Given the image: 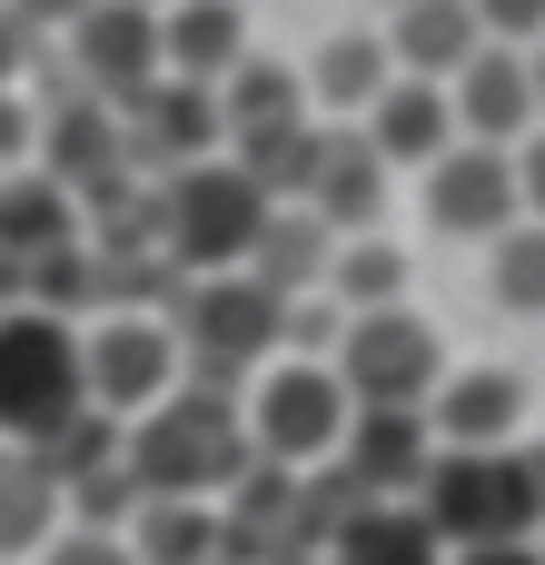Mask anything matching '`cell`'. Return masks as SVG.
<instances>
[{"mask_svg": "<svg viewBox=\"0 0 545 565\" xmlns=\"http://www.w3.org/2000/svg\"><path fill=\"white\" fill-rule=\"evenodd\" d=\"M228 397H238V387L189 377L169 407H149L139 427H119V467H129L139 507H149V497L199 507L209 487H248V477H258V437H248V417H238Z\"/></svg>", "mask_w": 545, "mask_h": 565, "instance_id": "1", "label": "cell"}, {"mask_svg": "<svg viewBox=\"0 0 545 565\" xmlns=\"http://www.w3.org/2000/svg\"><path fill=\"white\" fill-rule=\"evenodd\" d=\"M89 407V338L60 308H0V447H70Z\"/></svg>", "mask_w": 545, "mask_h": 565, "instance_id": "2", "label": "cell"}, {"mask_svg": "<svg viewBox=\"0 0 545 565\" xmlns=\"http://www.w3.org/2000/svg\"><path fill=\"white\" fill-rule=\"evenodd\" d=\"M268 228H278V199H268V179H258L248 159H209V169H189V179L159 189V248H169L189 278H238V268H258Z\"/></svg>", "mask_w": 545, "mask_h": 565, "instance_id": "3", "label": "cell"}, {"mask_svg": "<svg viewBox=\"0 0 545 565\" xmlns=\"http://www.w3.org/2000/svg\"><path fill=\"white\" fill-rule=\"evenodd\" d=\"M248 437H258V467H278V477H308V467L348 457L357 397H348L338 358H278L248 387Z\"/></svg>", "mask_w": 545, "mask_h": 565, "instance_id": "4", "label": "cell"}, {"mask_svg": "<svg viewBox=\"0 0 545 565\" xmlns=\"http://www.w3.org/2000/svg\"><path fill=\"white\" fill-rule=\"evenodd\" d=\"M427 526L447 536V556H506V546H526L545 526L536 487H526V457L506 447V457H437V477H427Z\"/></svg>", "mask_w": 545, "mask_h": 565, "instance_id": "5", "label": "cell"}, {"mask_svg": "<svg viewBox=\"0 0 545 565\" xmlns=\"http://www.w3.org/2000/svg\"><path fill=\"white\" fill-rule=\"evenodd\" d=\"M278 338H288V298H278V288H258L248 268H238V278H189V298H179V348H189V367H199L209 387H238Z\"/></svg>", "mask_w": 545, "mask_h": 565, "instance_id": "6", "label": "cell"}, {"mask_svg": "<svg viewBox=\"0 0 545 565\" xmlns=\"http://www.w3.org/2000/svg\"><path fill=\"white\" fill-rule=\"evenodd\" d=\"M338 377H348L357 407H407V417H427L437 387H447V348H437V328H427L417 308H367V318H348Z\"/></svg>", "mask_w": 545, "mask_h": 565, "instance_id": "7", "label": "cell"}, {"mask_svg": "<svg viewBox=\"0 0 545 565\" xmlns=\"http://www.w3.org/2000/svg\"><path fill=\"white\" fill-rule=\"evenodd\" d=\"M189 348H179V318H139V308H119V318H99L89 328V407H109L119 427H139L149 407H169L189 377Z\"/></svg>", "mask_w": 545, "mask_h": 565, "instance_id": "8", "label": "cell"}, {"mask_svg": "<svg viewBox=\"0 0 545 565\" xmlns=\"http://www.w3.org/2000/svg\"><path fill=\"white\" fill-rule=\"evenodd\" d=\"M70 79H79V99L139 109V99L169 79V20L139 10V0H99V10L70 30Z\"/></svg>", "mask_w": 545, "mask_h": 565, "instance_id": "9", "label": "cell"}, {"mask_svg": "<svg viewBox=\"0 0 545 565\" xmlns=\"http://www.w3.org/2000/svg\"><path fill=\"white\" fill-rule=\"evenodd\" d=\"M427 218L447 228V238H516L526 228V179H516V149H447L437 169H427Z\"/></svg>", "mask_w": 545, "mask_h": 565, "instance_id": "10", "label": "cell"}, {"mask_svg": "<svg viewBox=\"0 0 545 565\" xmlns=\"http://www.w3.org/2000/svg\"><path fill=\"white\" fill-rule=\"evenodd\" d=\"M129 119V159H149L159 169V189L169 179H189V169H209V149L228 139V109H218V89H199V79H159L139 109H119Z\"/></svg>", "mask_w": 545, "mask_h": 565, "instance_id": "11", "label": "cell"}, {"mask_svg": "<svg viewBox=\"0 0 545 565\" xmlns=\"http://www.w3.org/2000/svg\"><path fill=\"white\" fill-rule=\"evenodd\" d=\"M437 427L427 417H407V407H357V437H348V487L367 497V507H387V497H427V477H437Z\"/></svg>", "mask_w": 545, "mask_h": 565, "instance_id": "12", "label": "cell"}, {"mask_svg": "<svg viewBox=\"0 0 545 565\" xmlns=\"http://www.w3.org/2000/svg\"><path fill=\"white\" fill-rule=\"evenodd\" d=\"M457 129H467L477 149H526V139L545 129V109H536V60L487 40V50L457 70Z\"/></svg>", "mask_w": 545, "mask_h": 565, "instance_id": "13", "label": "cell"}, {"mask_svg": "<svg viewBox=\"0 0 545 565\" xmlns=\"http://www.w3.org/2000/svg\"><path fill=\"white\" fill-rule=\"evenodd\" d=\"M427 427H437V447H447V457H506V447H516V427H526V387H516L506 367H467V377H447V387H437Z\"/></svg>", "mask_w": 545, "mask_h": 565, "instance_id": "14", "label": "cell"}, {"mask_svg": "<svg viewBox=\"0 0 545 565\" xmlns=\"http://www.w3.org/2000/svg\"><path fill=\"white\" fill-rule=\"evenodd\" d=\"M357 129L377 139L387 169H437L447 149H467V129H457V89H437V79H397Z\"/></svg>", "mask_w": 545, "mask_h": 565, "instance_id": "15", "label": "cell"}, {"mask_svg": "<svg viewBox=\"0 0 545 565\" xmlns=\"http://www.w3.org/2000/svg\"><path fill=\"white\" fill-rule=\"evenodd\" d=\"M79 248V199L50 169H10L0 179V268H50Z\"/></svg>", "mask_w": 545, "mask_h": 565, "instance_id": "16", "label": "cell"}, {"mask_svg": "<svg viewBox=\"0 0 545 565\" xmlns=\"http://www.w3.org/2000/svg\"><path fill=\"white\" fill-rule=\"evenodd\" d=\"M387 50H397V79L457 89V70L487 50V20H477V0H417V10L387 20Z\"/></svg>", "mask_w": 545, "mask_h": 565, "instance_id": "17", "label": "cell"}, {"mask_svg": "<svg viewBox=\"0 0 545 565\" xmlns=\"http://www.w3.org/2000/svg\"><path fill=\"white\" fill-rule=\"evenodd\" d=\"M60 507H70V487H60V467L40 457V447H0V556H50L60 536Z\"/></svg>", "mask_w": 545, "mask_h": 565, "instance_id": "18", "label": "cell"}, {"mask_svg": "<svg viewBox=\"0 0 545 565\" xmlns=\"http://www.w3.org/2000/svg\"><path fill=\"white\" fill-rule=\"evenodd\" d=\"M238 70H248V20H238V0H179V10H169V79L228 89Z\"/></svg>", "mask_w": 545, "mask_h": 565, "instance_id": "19", "label": "cell"}, {"mask_svg": "<svg viewBox=\"0 0 545 565\" xmlns=\"http://www.w3.org/2000/svg\"><path fill=\"white\" fill-rule=\"evenodd\" d=\"M387 89H397V50H387V30H338V40H318V60H308V99L367 119Z\"/></svg>", "mask_w": 545, "mask_h": 565, "instance_id": "20", "label": "cell"}, {"mask_svg": "<svg viewBox=\"0 0 545 565\" xmlns=\"http://www.w3.org/2000/svg\"><path fill=\"white\" fill-rule=\"evenodd\" d=\"M338 238H377V209H387V159H377V139L367 129H338L328 139V179H318V199H308Z\"/></svg>", "mask_w": 545, "mask_h": 565, "instance_id": "21", "label": "cell"}, {"mask_svg": "<svg viewBox=\"0 0 545 565\" xmlns=\"http://www.w3.org/2000/svg\"><path fill=\"white\" fill-rule=\"evenodd\" d=\"M328 565H447V536L427 526V507H348Z\"/></svg>", "mask_w": 545, "mask_h": 565, "instance_id": "22", "label": "cell"}, {"mask_svg": "<svg viewBox=\"0 0 545 565\" xmlns=\"http://www.w3.org/2000/svg\"><path fill=\"white\" fill-rule=\"evenodd\" d=\"M218 109H228V139H238V149H258V139L308 129V79H298V70H278V60H248V70L218 89Z\"/></svg>", "mask_w": 545, "mask_h": 565, "instance_id": "23", "label": "cell"}, {"mask_svg": "<svg viewBox=\"0 0 545 565\" xmlns=\"http://www.w3.org/2000/svg\"><path fill=\"white\" fill-rule=\"evenodd\" d=\"M338 248H348V238H338L318 209H278V228H268V248H258L248 278L278 288V298L298 308V288H328V278H338Z\"/></svg>", "mask_w": 545, "mask_h": 565, "instance_id": "24", "label": "cell"}, {"mask_svg": "<svg viewBox=\"0 0 545 565\" xmlns=\"http://www.w3.org/2000/svg\"><path fill=\"white\" fill-rule=\"evenodd\" d=\"M328 298H338L348 318H367V308H407V258H397V238H348Z\"/></svg>", "mask_w": 545, "mask_h": 565, "instance_id": "25", "label": "cell"}, {"mask_svg": "<svg viewBox=\"0 0 545 565\" xmlns=\"http://www.w3.org/2000/svg\"><path fill=\"white\" fill-rule=\"evenodd\" d=\"M496 298L516 318H545V228L526 218L516 238H496Z\"/></svg>", "mask_w": 545, "mask_h": 565, "instance_id": "26", "label": "cell"}, {"mask_svg": "<svg viewBox=\"0 0 545 565\" xmlns=\"http://www.w3.org/2000/svg\"><path fill=\"white\" fill-rule=\"evenodd\" d=\"M496 50H545V0H477Z\"/></svg>", "mask_w": 545, "mask_h": 565, "instance_id": "27", "label": "cell"}, {"mask_svg": "<svg viewBox=\"0 0 545 565\" xmlns=\"http://www.w3.org/2000/svg\"><path fill=\"white\" fill-rule=\"evenodd\" d=\"M30 159H40V119L0 89V179H10V169H30Z\"/></svg>", "mask_w": 545, "mask_h": 565, "instance_id": "28", "label": "cell"}, {"mask_svg": "<svg viewBox=\"0 0 545 565\" xmlns=\"http://www.w3.org/2000/svg\"><path fill=\"white\" fill-rule=\"evenodd\" d=\"M30 40H40V20H30V10H10V0H0V89H10V79H20V70H30Z\"/></svg>", "mask_w": 545, "mask_h": 565, "instance_id": "29", "label": "cell"}, {"mask_svg": "<svg viewBox=\"0 0 545 565\" xmlns=\"http://www.w3.org/2000/svg\"><path fill=\"white\" fill-rule=\"evenodd\" d=\"M40 565H139V556H129L119 536H79V526H70V536H60V546H50Z\"/></svg>", "mask_w": 545, "mask_h": 565, "instance_id": "30", "label": "cell"}, {"mask_svg": "<svg viewBox=\"0 0 545 565\" xmlns=\"http://www.w3.org/2000/svg\"><path fill=\"white\" fill-rule=\"evenodd\" d=\"M516 179H526V218L545 228V129L526 139V149H516Z\"/></svg>", "mask_w": 545, "mask_h": 565, "instance_id": "31", "label": "cell"}, {"mask_svg": "<svg viewBox=\"0 0 545 565\" xmlns=\"http://www.w3.org/2000/svg\"><path fill=\"white\" fill-rule=\"evenodd\" d=\"M10 10H30V20H40V30H79V20H89V10H99V0H10Z\"/></svg>", "mask_w": 545, "mask_h": 565, "instance_id": "32", "label": "cell"}, {"mask_svg": "<svg viewBox=\"0 0 545 565\" xmlns=\"http://www.w3.org/2000/svg\"><path fill=\"white\" fill-rule=\"evenodd\" d=\"M516 457H526V487H536V507H545V437H526Z\"/></svg>", "mask_w": 545, "mask_h": 565, "instance_id": "33", "label": "cell"}, {"mask_svg": "<svg viewBox=\"0 0 545 565\" xmlns=\"http://www.w3.org/2000/svg\"><path fill=\"white\" fill-rule=\"evenodd\" d=\"M457 565H545V546H506V556H457Z\"/></svg>", "mask_w": 545, "mask_h": 565, "instance_id": "34", "label": "cell"}, {"mask_svg": "<svg viewBox=\"0 0 545 565\" xmlns=\"http://www.w3.org/2000/svg\"><path fill=\"white\" fill-rule=\"evenodd\" d=\"M526 60H536V109H545V50H526Z\"/></svg>", "mask_w": 545, "mask_h": 565, "instance_id": "35", "label": "cell"}, {"mask_svg": "<svg viewBox=\"0 0 545 565\" xmlns=\"http://www.w3.org/2000/svg\"><path fill=\"white\" fill-rule=\"evenodd\" d=\"M377 10H387V20H397V10H417V0H377Z\"/></svg>", "mask_w": 545, "mask_h": 565, "instance_id": "36", "label": "cell"}, {"mask_svg": "<svg viewBox=\"0 0 545 565\" xmlns=\"http://www.w3.org/2000/svg\"><path fill=\"white\" fill-rule=\"evenodd\" d=\"M139 10H159V20H169V10H179V0H139Z\"/></svg>", "mask_w": 545, "mask_h": 565, "instance_id": "37", "label": "cell"}, {"mask_svg": "<svg viewBox=\"0 0 545 565\" xmlns=\"http://www.w3.org/2000/svg\"><path fill=\"white\" fill-rule=\"evenodd\" d=\"M0 308H10V298H0Z\"/></svg>", "mask_w": 545, "mask_h": 565, "instance_id": "38", "label": "cell"}]
</instances>
